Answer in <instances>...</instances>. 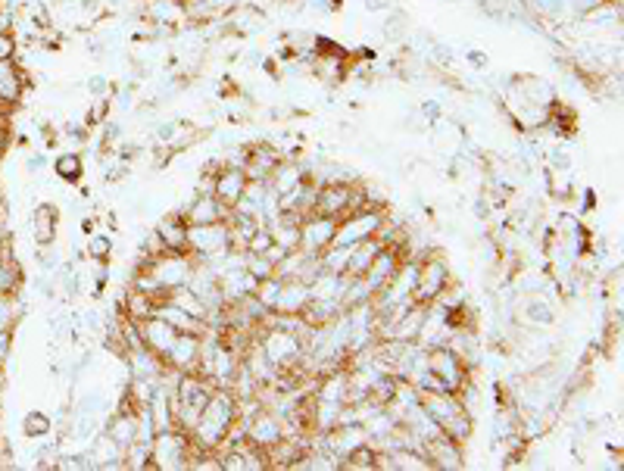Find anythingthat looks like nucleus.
Returning a JSON list of instances; mask_svg holds the SVG:
<instances>
[{"instance_id": "obj_1", "label": "nucleus", "mask_w": 624, "mask_h": 471, "mask_svg": "<svg viewBox=\"0 0 624 471\" xmlns=\"http://www.w3.org/2000/svg\"><path fill=\"white\" fill-rule=\"evenodd\" d=\"M234 422H238V397L228 387H216L213 397L206 400L197 425L188 431L194 450H219Z\"/></svg>"}, {"instance_id": "obj_2", "label": "nucleus", "mask_w": 624, "mask_h": 471, "mask_svg": "<svg viewBox=\"0 0 624 471\" xmlns=\"http://www.w3.org/2000/svg\"><path fill=\"white\" fill-rule=\"evenodd\" d=\"M256 344H259V350L266 353V359L275 365L278 372H294L297 365H303V356H306L303 337H297L288 328H278V325L259 328Z\"/></svg>"}, {"instance_id": "obj_3", "label": "nucleus", "mask_w": 624, "mask_h": 471, "mask_svg": "<svg viewBox=\"0 0 624 471\" xmlns=\"http://www.w3.org/2000/svg\"><path fill=\"white\" fill-rule=\"evenodd\" d=\"M191 453H194V443L181 428L156 431L153 440H150V468H160V471L188 468Z\"/></svg>"}, {"instance_id": "obj_4", "label": "nucleus", "mask_w": 624, "mask_h": 471, "mask_svg": "<svg viewBox=\"0 0 624 471\" xmlns=\"http://www.w3.org/2000/svg\"><path fill=\"white\" fill-rule=\"evenodd\" d=\"M234 250L231 247V231L228 222H213V225H188V253L197 263H219V259Z\"/></svg>"}, {"instance_id": "obj_5", "label": "nucleus", "mask_w": 624, "mask_h": 471, "mask_svg": "<svg viewBox=\"0 0 624 471\" xmlns=\"http://www.w3.org/2000/svg\"><path fill=\"white\" fill-rule=\"evenodd\" d=\"M450 284H453V272L444 256H437V253L419 256V275H415V291H412L415 303L419 306L434 303Z\"/></svg>"}, {"instance_id": "obj_6", "label": "nucleus", "mask_w": 624, "mask_h": 471, "mask_svg": "<svg viewBox=\"0 0 624 471\" xmlns=\"http://www.w3.org/2000/svg\"><path fill=\"white\" fill-rule=\"evenodd\" d=\"M381 222H384V209H378V206H366V209H356V213H347V216L337 219L334 244L356 247L362 241H369L378 234Z\"/></svg>"}, {"instance_id": "obj_7", "label": "nucleus", "mask_w": 624, "mask_h": 471, "mask_svg": "<svg viewBox=\"0 0 624 471\" xmlns=\"http://www.w3.org/2000/svg\"><path fill=\"white\" fill-rule=\"evenodd\" d=\"M428 369L434 372V378L440 381V387L450 390V394H459V387L468 381V365L462 362V356L447 347V344H437L428 350Z\"/></svg>"}, {"instance_id": "obj_8", "label": "nucleus", "mask_w": 624, "mask_h": 471, "mask_svg": "<svg viewBox=\"0 0 624 471\" xmlns=\"http://www.w3.org/2000/svg\"><path fill=\"white\" fill-rule=\"evenodd\" d=\"M291 431H288V422H284V418L278 415V412H272V409H259V412H253L250 418H247V440L253 443V447H259V450H272L278 440H284Z\"/></svg>"}, {"instance_id": "obj_9", "label": "nucleus", "mask_w": 624, "mask_h": 471, "mask_svg": "<svg viewBox=\"0 0 624 471\" xmlns=\"http://www.w3.org/2000/svg\"><path fill=\"white\" fill-rule=\"evenodd\" d=\"M334 231H337V219L331 216H319L309 213L300 219V250L309 256H319L325 247L334 244Z\"/></svg>"}, {"instance_id": "obj_10", "label": "nucleus", "mask_w": 624, "mask_h": 471, "mask_svg": "<svg viewBox=\"0 0 624 471\" xmlns=\"http://www.w3.org/2000/svg\"><path fill=\"white\" fill-rule=\"evenodd\" d=\"M200 337L203 334H188V331H178V337L172 340V347L163 353V365L178 375L185 372H197L200 365Z\"/></svg>"}, {"instance_id": "obj_11", "label": "nucleus", "mask_w": 624, "mask_h": 471, "mask_svg": "<svg viewBox=\"0 0 624 471\" xmlns=\"http://www.w3.org/2000/svg\"><path fill=\"white\" fill-rule=\"evenodd\" d=\"M403 259H406V256H403V250H400V247H381V253L372 259V266L359 275V278H362V284L369 287V294H372V297L381 291V287H384L390 278H394V272L400 269Z\"/></svg>"}, {"instance_id": "obj_12", "label": "nucleus", "mask_w": 624, "mask_h": 471, "mask_svg": "<svg viewBox=\"0 0 624 471\" xmlns=\"http://www.w3.org/2000/svg\"><path fill=\"white\" fill-rule=\"evenodd\" d=\"M29 91V75L16 60H0V110H13Z\"/></svg>"}, {"instance_id": "obj_13", "label": "nucleus", "mask_w": 624, "mask_h": 471, "mask_svg": "<svg viewBox=\"0 0 624 471\" xmlns=\"http://www.w3.org/2000/svg\"><path fill=\"white\" fill-rule=\"evenodd\" d=\"M231 209L216 197V194H194L191 203H185L181 216H185L188 225H213V222H225Z\"/></svg>"}, {"instance_id": "obj_14", "label": "nucleus", "mask_w": 624, "mask_h": 471, "mask_svg": "<svg viewBox=\"0 0 624 471\" xmlns=\"http://www.w3.org/2000/svg\"><path fill=\"white\" fill-rule=\"evenodd\" d=\"M281 160H284V156L272 144H250L247 147V160H244L241 169H244L247 181H269Z\"/></svg>"}, {"instance_id": "obj_15", "label": "nucleus", "mask_w": 624, "mask_h": 471, "mask_svg": "<svg viewBox=\"0 0 624 471\" xmlns=\"http://www.w3.org/2000/svg\"><path fill=\"white\" fill-rule=\"evenodd\" d=\"M425 459L431 462V468H444V471H456L465 465V456H462V443L450 440L447 434H437L431 437L425 447H422Z\"/></svg>"}, {"instance_id": "obj_16", "label": "nucleus", "mask_w": 624, "mask_h": 471, "mask_svg": "<svg viewBox=\"0 0 624 471\" xmlns=\"http://www.w3.org/2000/svg\"><path fill=\"white\" fill-rule=\"evenodd\" d=\"M156 238H160L163 250L169 253H188V222L181 213H172V216H163L156 222Z\"/></svg>"}, {"instance_id": "obj_17", "label": "nucleus", "mask_w": 624, "mask_h": 471, "mask_svg": "<svg viewBox=\"0 0 624 471\" xmlns=\"http://www.w3.org/2000/svg\"><path fill=\"white\" fill-rule=\"evenodd\" d=\"M138 328H141V340H144V347L147 350H153L156 356H163L169 347H172V340L178 337V331L163 319V316H153L150 319H144V322H138Z\"/></svg>"}, {"instance_id": "obj_18", "label": "nucleus", "mask_w": 624, "mask_h": 471, "mask_svg": "<svg viewBox=\"0 0 624 471\" xmlns=\"http://www.w3.org/2000/svg\"><path fill=\"white\" fill-rule=\"evenodd\" d=\"M244 188H247V175H244V169L222 166V169L216 172V178H213V194H216L228 209L241 200Z\"/></svg>"}, {"instance_id": "obj_19", "label": "nucleus", "mask_w": 624, "mask_h": 471, "mask_svg": "<svg viewBox=\"0 0 624 471\" xmlns=\"http://www.w3.org/2000/svg\"><path fill=\"white\" fill-rule=\"evenodd\" d=\"M309 284L306 281H297V278H288L281 284V294H278V300H275V309L272 312H278V316H300V312L306 309V303H309Z\"/></svg>"}, {"instance_id": "obj_20", "label": "nucleus", "mask_w": 624, "mask_h": 471, "mask_svg": "<svg viewBox=\"0 0 624 471\" xmlns=\"http://www.w3.org/2000/svg\"><path fill=\"white\" fill-rule=\"evenodd\" d=\"M57 231H60V209L50 206V203H41L35 209V216H32V234H35L38 247H50V244H54L57 241Z\"/></svg>"}, {"instance_id": "obj_21", "label": "nucleus", "mask_w": 624, "mask_h": 471, "mask_svg": "<svg viewBox=\"0 0 624 471\" xmlns=\"http://www.w3.org/2000/svg\"><path fill=\"white\" fill-rule=\"evenodd\" d=\"M107 437L113 440V443H119L122 450H128L132 447V443L138 440V409H119L113 418H110V431H107Z\"/></svg>"}, {"instance_id": "obj_22", "label": "nucleus", "mask_w": 624, "mask_h": 471, "mask_svg": "<svg viewBox=\"0 0 624 471\" xmlns=\"http://www.w3.org/2000/svg\"><path fill=\"white\" fill-rule=\"evenodd\" d=\"M19 287H22V269L4 241L0 244V297H16Z\"/></svg>"}, {"instance_id": "obj_23", "label": "nucleus", "mask_w": 624, "mask_h": 471, "mask_svg": "<svg viewBox=\"0 0 624 471\" xmlns=\"http://www.w3.org/2000/svg\"><path fill=\"white\" fill-rule=\"evenodd\" d=\"M381 247H387L381 238H369V241H362V244H356L353 247V253H350V259H347V278H359L362 272H366L369 266H372V259L381 253Z\"/></svg>"}, {"instance_id": "obj_24", "label": "nucleus", "mask_w": 624, "mask_h": 471, "mask_svg": "<svg viewBox=\"0 0 624 471\" xmlns=\"http://www.w3.org/2000/svg\"><path fill=\"white\" fill-rule=\"evenodd\" d=\"M156 303L160 300H156L153 294H147V291H141V287L132 284V291L125 294V316L132 322H144L156 312Z\"/></svg>"}, {"instance_id": "obj_25", "label": "nucleus", "mask_w": 624, "mask_h": 471, "mask_svg": "<svg viewBox=\"0 0 624 471\" xmlns=\"http://www.w3.org/2000/svg\"><path fill=\"white\" fill-rule=\"evenodd\" d=\"M440 434H447L450 440H456L465 447V443L472 440V434H475V415L465 412V409L453 412L447 422H440Z\"/></svg>"}, {"instance_id": "obj_26", "label": "nucleus", "mask_w": 624, "mask_h": 471, "mask_svg": "<svg viewBox=\"0 0 624 471\" xmlns=\"http://www.w3.org/2000/svg\"><path fill=\"white\" fill-rule=\"evenodd\" d=\"M54 172L60 181H82L85 175V160L78 150H63L57 160H54Z\"/></svg>"}, {"instance_id": "obj_27", "label": "nucleus", "mask_w": 624, "mask_h": 471, "mask_svg": "<svg viewBox=\"0 0 624 471\" xmlns=\"http://www.w3.org/2000/svg\"><path fill=\"white\" fill-rule=\"evenodd\" d=\"M50 431H54V422H50V415H44V412H29L22 418V434L29 440H41Z\"/></svg>"}, {"instance_id": "obj_28", "label": "nucleus", "mask_w": 624, "mask_h": 471, "mask_svg": "<svg viewBox=\"0 0 624 471\" xmlns=\"http://www.w3.org/2000/svg\"><path fill=\"white\" fill-rule=\"evenodd\" d=\"M384 35H387V41H403V38L409 35V16H406L403 10H397L394 16H387V22H384Z\"/></svg>"}, {"instance_id": "obj_29", "label": "nucleus", "mask_w": 624, "mask_h": 471, "mask_svg": "<svg viewBox=\"0 0 624 471\" xmlns=\"http://www.w3.org/2000/svg\"><path fill=\"white\" fill-rule=\"evenodd\" d=\"M88 256L94 259V263H107V259L113 256V241L107 238V234H91V238H88Z\"/></svg>"}, {"instance_id": "obj_30", "label": "nucleus", "mask_w": 624, "mask_h": 471, "mask_svg": "<svg viewBox=\"0 0 624 471\" xmlns=\"http://www.w3.org/2000/svg\"><path fill=\"white\" fill-rule=\"evenodd\" d=\"M431 60L440 66V69H453L456 63V50L444 41H431Z\"/></svg>"}, {"instance_id": "obj_31", "label": "nucleus", "mask_w": 624, "mask_h": 471, "mask_svg": "<svg viewBox=\"0 0 624 471\" xmlns=\"http://www.w3.org/2000/svg\"><path fill=\"white\" fill-rule=\"evenodd\" d=\"M85 88H88V94L97 97V100H107V94L113 91V85H110V78H107V75H88Z\"/></svg>"}, {"instance_id": "obj_32", "label": "nucleus", "mask_w": 624, "mask_h": 471, "mask_svg": "<svg viewBox=\"0 0 624 471\" xmlns=\"http://www.w3.org/2000/svg\"><path fill=\"white\" fill-rule=\"evenodd\" d=\"M19 54V38L13 29H4L0 32V60H16Z\"/></svg>"}, {"instance_id": "obj_33", "label": "nucleus", "mask_w": 624, "mask_h": 471, "mask_svg": "<svg viewBox=\"0 0 624 471\" xmlns=\"http://www.w3.org/2000/svg\"><path fill=\"white\" fill-rule=\"evenodd\" d=\"M10 353H13V331H0V369L10 362Z\"/></svg>"}, {"instance_id": "obj_34", "label": "nucleus", "mask_w": 624, "mask_h": 471, "mask_svg": "<svg viewBox=\"0 0 624 471\" xmlns=\"http://www.w3.org/2000/svg\"><path fill=\"white\" fill-rule=\"evenodd\" d=\"M362 7H366V13H387L394 7V0H362Z\"/></svg>"}, {"instance_id": "obj_35", "label": "nucleus", "mask_w": 624, "mask_h": 471, "mask_svg": "<svg viewBox=\"0 0 624 471\" xmlns=\"http://www.w3.org/2000/svg\"><path fill=\"white\" fill-rule=\"evenodd\" d=\"M7 138H10V125H7V110H0V156L7 150Z\"/></svg>"}, {"instance_id": "obj_36", "label": "nucleus", "mask_w": 624, "mask_h": 471, "mask_svg": "<svg viewBox=\"0 0 624 471\" xmlns=\"http://www.w3.org/2000/svg\"><path fill=\"white\" fill-rule=\"evenodd\" d=\"M306 4H309V10H316L322 16H331V10H334V0H306Z\"/></svg>"}, {"instance_id": "obj_37", "label": "nucleus", "mask_w": 624, "mask_h": 471, "mask_svg": "<svg viewBox=\"0 0 624 471\" xmlns=\"http://www.w3.org/2000/svg\"><path fill=\"white\" fill-rule=\"evenodd\" d=\"M465 60H468V63H472L475 69H487V66H490L487 54H478V50H468V54H465Z\"/></svg>"}, {"instance_id": "obj_38", "label": "nucleus", "mask_w": 624, "mask_h": 471, "mask_svg": "<svg viewBox=\"0 0 624 471\" xmlns=\"http://www.w3.org/2000/svg\"><path fill=\"white\" fill-rule=\"evenodd\" d=\"M422 113H425L428 122H440V103H434V100L422 103Z\"/></svg>"}, {"instance_id": "obj_39", "label": "nucleus", "mask_w": 624, "mask_h": 471, "mask_svg": "<svg viewBox=\"0 0 624 471\" xmlns=\"http://www.w3.org/2000/svg\"><path fill=\"white\" fill-rule=\"evenodd\" d=\"M29 172H41L44 169V156L38 153V156H29V166H25Z\"/></svg>"}, {"instance_id": "obj_40", "label": "nucleus", "mask_w": 624, "mask_h": 471, "mask_svg": "<svg viewBox=\"0 0 624 471\" xmlns=\"http://www.w3.org/2000/svg\"><path fill=\"white\" fill-rule=\"evenodd\" d=\"M0 387H4V369H0Z\"/></svg>"}]
</instances>
